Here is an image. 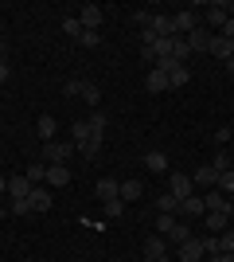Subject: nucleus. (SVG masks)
Here are the masks:
<instances>
[{"instance_id":"obj_1","label":"nucleus","mask_w":234,"mask_h":262,"mask_svg":"<svg viewBox=\"0 0 234 262\" xmlns=\"http://www.w3.org/2000/svg\"><path fill=\"white\" fill-rule=\"evenodd\" d=\"M156 231H160L168 243H176V247H179L184 239H191V231L179 223V215H156Z\"/></svg>"},{"instance_id":"obj_2","label":"nucleus","mask_w":234,"mask_h":262,"mask_svg":"<svg viewBox=\"0 0 234 262\" xmlns=\"http://www.w3.org/2000/svg\"><path fill=\"white\" fill-rule=\"evenodd\" d=\"M74 153H78L74 141H47V145H43V161H47V164H67Z\"/></svg>"},{"instance_id":"obj_3","label":"nucleus","mask_w":234,"mask_h":262,"mask_svg":"<svg viewBox=\"0 0 234 262\" xmlns=\"http://www.w3.org/2000/svg\"><path fill=\"white\" fill-rule=\"evenodd\" d=\"M101 20H106V8H101V4H86V8L78 12V24H82V32H98Z\"/></svg>"},{"instance_id":"obj_4","label":"nucleus","mask_w":234,"mask_h":262,"mask_svg":"<svg viewBox=\"0 0 234 262\" xmlns=\"http://www.w3.org/2000/svg\"><path fill=\"white\" fill-rule=\"evenodd\" d=\"M86 129H90L94 141H101L106 129H110V114H106V110H90V114H86Z\"/></svg>"},{"instance_id":"obj_5","label":"nucleus","mask_w":234,"mask_h":262,"mask_svg":"<svg viewBox=\"0 0 234 262\" xmlns=\"http://www.w3.org/2000/svg\"><path fill=\"white\" fill-rule=\"evenodd\" d=\"M176 254H179V262H203V239H199V235L184 239L176 247Z\"/></svg>"},{"instance_id":"obj_6","label":"nucleus","mask_w":234,"mask_h":262,"mask_svg":"<svg viewBox=\"0 0 234 262\" xmlns=\"http://www.w3.org/2000/svg\"><path fill=\"white\" fill-rule=\"evenodd\" d=\"M32 188H35V184H32L23 172L8 176V196H12V200H28V196H32Z\"/></svg>"},{"instance_id":"obj_7","label":"nucleus","mask_w":234,"mask_h":262,"mask_svg":"<svg viewBox=\"0 0 234 262\" xmlns=\"http://www.w3.org/2000/svg\"><path fill=\"white\" fill-rule=\"evenodd\" d=\"M172 24H176V35H191L195 28H203L195 12H176V16H172Z\"/></svg>"},{"instance_id":"obj_8","label":"nucleus","mask_w":234,"mask_h":262,"mask_svg":"<svg viewBox=\"0 0 234 262\" xmlns=\"http://www.w3.org/2000/svg\"><path fill=\"white\" fill-rule=\"evenodd\" d=\"M172 196H176V200L195 196V184H191V176H188V172H172Z\"/></svg>"},{"instance_id":"obj_9","label":"nucleus","mask_w":234,"mask_h":262,"mask_svg":"<svg viewBox=\"0 0 234 262\" xmlns=\"http://www.w3.org/2000/svg\"><path fill=\"white\" fill-rule=\"evenodd\" d=\"M28 200H32V211H47L51 204H55V196H51V188H47V184H35Z\"/></svg>"},{"instance_id":"obj_10","label":"nucleus","mask_w":234,"mask_h":262,"mask_svg":"<svg viewBox=\"0 0 234 262\" xmlns=\"http://www.w3.org/2000/svg\"><path fill=\"white\" fill-rule=\"evenodd\" d=\"M184 39H188L191 55H195V51H211V28H195V32L184 35Z\"/></svg>"},{"instance_id":"obj_11","label":"nucleus","mask_w":234,"mask_h":262,"mask_svg":"<svg viewBox=\"0 0 234 262\" xmlns=\"http://www.w3.org/2000/svg\"><path fill=\"white\" fill-rule=\"evenodd\" d=\"M67 184H70L67 164H47V188H67Z\"/></svg>"},{"instance_id":"obj_12","label":"nucleus","mask_w":234,"mask_h":262,"mask_svg":"<svg viewBox=\"0 0 234 262\" xmlns=\"http://www.w3.org/2000/svg\"><path fill=\"white\" fill-rule=\"evenodd\" d=\"M148 32H152L156 39H172V35H176V24H172V16H152Z\"/></svg>"},{"instance_id":"obj_13","label":"nucleus","mask_w":234,"mask_h":262,"mask_svg":"<svg viewBox=\"0 0 234 262\" xmlns=\"http://www.w3.org/2000/svg\"><path fill=\"white\" fill-rule=\"evenodd\" d=\"M94 192H98V200H101V204H106V200H121V184H117V180H110V176H101Z\"/></svg>"},{"instance_id":"obj_14","label":"nucleus","mask_w":234,"mask_h":262,"mask_svg":"<svg viewBox=\"0 0 234 262\" xmlns=\"http://www.w3.org/2000/svg\"><path fill=\"white\" fill-rule=\"evenodd\" d=\"M179 215H188V219L207 215V204H203V196H188V200H179Z\"/></svg>"},{"instance_id":"obj_15","label":"nucleus","mask_w":234,"mask_h":262,"mask_svg":"<svg viewBox=\"0 0 234 262\" xmlns=\"http://www.w3.org/2000/svg\"><path fill=\"white\" fill-rule=\"evenodd\" d=\"M145 86H148V94H160V90H168V75L160 71V67H148V75H145Z\"/></svg>"},{"instance_id":"obj_16","label":"nucleus","mask_w":234,"mask_h":262,"mask_svg":"<svg viewBox=\"0 0 234 262\" xmlns=\"http://www.w3.org/2000/svg\"><path fill=\"white\" fill-rule=\"evenodd\" d=\"M168 254V239L164 235H148L145 239V258H164Z\"/></svg>"},{"instance_id":"obj_17","label":"nucleus","mask_w":234,"mask_h":262,"mask_svg":"<svg viewBox=\"0 0 234 262\" xmlns=\"http://www.w3.org/2000/svg\"><path fill=\"white\" fill-rule=\"evenodd\" d=\"M191 184H195V188H211V184H219V172H215L211 164H203V168L191 172Z\"/></svg>"},{"instance_id":"obj_18","label":"nucleus","mask_w":234,"mask_h":262,"mask_svg":"<svg viewBox=\"0 0 234 262\" xmlns=\"http://www.w3.org/2000/svg\"><path fill=\"white\" fill-rule=\"evenodd\" d=\"M78 98L86 102L90 110H101V90H98V82H82V94Z\"/></svg>"},{"instance_id":"obj_19","label":"nucleus","mask_w":234,"mask_h":262,"mask_svg":"<svg viewBox=\"0 0 234 262\" xmlns=\"http://www.w3.org/2000/svg\"><path fill=\"white\" fill-rule=\"evenodd\" d=\"M211 55L226 63V59L234 55V43H230V39H223V35H211Z\"/></svg>"},{"instance_id":"obj_20","label":"nucleus","mask_w":234,"mask_h":262,"mask_svg":"<svg viewBox=\"0 0 234 262\" xmlns=\"http://www.w3.org/2000/svg\"><path fill=\"white\" fill-rule=\"evenodd\" d=\"M226 20H230V16H226V0H215L211 12H207V24H211V28H223Z\"/></svg>"},{"instance_id":"obj_21","label":"nucleus","mask_w":234,"mask_h":262,"mask_svg":"<svg viewBox=\"0 0 234 262\" xmlns=\"http://www.w3.org/2000/svg\"><path fill=\"white\" fill-rule=\"evenodd\" d=\"M203 204H207V211H226V215H230V196H223V192L203 196Z\"/></svg>"},{"instance_id":"obj_22","label":"nucleus","mask_w":234,"mask_h":262,"mask_svg":"<svg viewBox=\"0 0 234 262\" xmlns=\"http://www.w3.org/2000/svg\"><path fill=\"white\" fill-rule=\"evenodd\" d=\"M145 168L148 172H168V157L160 149H152V153H145Z\"/></svg>"},{"instance_id":"obj_23","label":"nucleus","mask_w":234,"mask_h":262,"mask_svg":"<svg viewBox=\"0 0 234 262\" xmlns=\"http://www.w3.org/2000/svg\"><path fill=\"white\" fill-rule=\"evenodd\" d=\"M35 133L43 137V145H47V141H55V118H51V114H43V118L35 121Z\"/></svg>"},{"instance_id":"obj_24","label":"nucleus","mask_w":234,"mask_h":262,"mask_svg":"<svg viewBox=\"0 0 234 262\" xmlns=\"http://www.w3.org/2000/svg\"><path fill=\"white\" fill-rule=\"evenodd\" d=\"M172 59H176V63H188L191 59V47H188L184 35H172Z\"/></svg>"},{"instance_id":"obj_25","label":"nucleus","mask_w":234,"mask_h":262,"mask_svg":"<svg viewBox=\"0 0 234 262\" xmlns=\"http://www.w3.org/2000/svg\"><path fill=\"white\" fill-rule=\"evenodd\" d=\"M156 211H160V215H176V211H179V200L172 196V192H164V196H156Z\"/></svg>"},{"instance_id":"obj_26","label":"nucleus","mask_w":234,"mask_h":262,"mask_svg":"<svg viewBox=\"0 0 234 262\" xmlns=\"http://www.w3.org/2000/svg\"><path fill=\"white\" fill-rule=\"evenodd\" d=\"M226 223H230V215H226V211H207V231H219V235H223L226 231Z\"/></svg>"},{"instance_id":"obj_27","label":"nucleus","mask_w":234,"mask_h":262,"mask_svg":"<svg viewBox=\"0 0 234 262\" xmlns=\"http://www.w3.org/2000/svg\"><path fill=\"white\" fill-rule=\"evenodd\" d=\"M145 196V184H141V180H125L121 184V200L125 204H129V200H141Z\"/></svg>"},{"instance_id":"obj_28","label":"nucleus","mask_w":234,"mask_h":262,"mask_svg":"<svg viewBox=\"0 0 234 262\" xmlns=\"http://www.w3.org/2000/svg\"><path fill=\"white\" fill-rule=\"evenodd\" d=\"M188 78H191V71H188V63H179L176 71H172V75H168V86H188Z\"/></svg>"},{"instance_id":"obj_29","label":"nucleus","mask_w":234,"mask_h":262,"mask_svg":"<svg viewBox=\"0 0 234 262\" xmlns=\"http://www.w3.org/2000/svg\"><path fill=\"white\" fill-rule=\"evenodd\" d=\"M23 176H28V180H32V184H47V161L32 164V168H23Z\"/></svg>"},{"instance_id":"obj_30","label":"nucleus","mask_w":234,"mask_h":262,"mask_svg":"<svg viewBox=\"0 0 234 262\" xmlns=\"http://www.w3.org/2000/svg\"><path fill=\"white\" fill-rule=\"evenodd\" d=\"M70 133H74V149H78V145H86V141H94V137H90V129H86V121H74V125H70Z\"/></svg>"},{"instance_id":"obj_31","label":"nucleus","mask_w":234,"mask_h":262,"mask_svg":"<svg viewBox=\"0 0 234 262\" xmlns=\"http://www.w3.org/2000/svg\"><path fill=\"white\" fill-rule=\"evenodd\" d=\"M125 215V200H106V219H121Z\"/></svg>"},{"instance_id":"obj_32","label":"nucleus","mask_w":234,"mask_h":262,"mask_svg":"<svg viewBox=\"0 0 234 262\" xmlns=\"http://www.w3.org/2000/svg\"><path fill=\"white\" fill-rule=\"evenodd\" d=\"M219 192H223V196H234V168L230 172H219Z\"/></svg>"},{"instance_id":"obj_33","label":"nucleus","mask_w":234,"mask_h":262,"mask_svg":"<svg viewBox=\"0 0 234 262\" xmlns=\"http://www.w3.org/2000/svg\"><path fill=\"white\" fill-rule=\"evenodd\" d=\"M63 94H67V98H78V94H82V78H67V82H63Z\"/></svg>"},{"instance_id":"obj_34","label":"nucleus","mask_w":234,"mask_h":262,"mask_svg":"<svg viewBox=\"0 0 234 262\" xmlns=\"http://www.w3.org/2000/svg\"><path fill=\"white\" fill-rule=\"evenodd\" d=\"M230 153H219V157H215V161H211V168H215V172H230Z\"/></svg>"},{"instance_id":"obj_35","label":"nucleus","mask_w":234,"mask_h":262,"mask_svg":"<svg viewBox=\"0 0 234 262\" xmlns=\"http://www.w3.org/2000/svg\"><path fill=\"white\" fill-rule=\"evenodd\" d=\"M234 251V231H223L219 235V254H230Z\"/></svg>"},{"instance_id":"obj_36","label":"nucleus","mask_w":234,"mask_h":262,"mask_svg":"<svg viewBox=\"0 0 234 262\" xmlns=\"http://www.w3.org/2000/svg\"><path fill=\"white\" fill-rule=\"evenodd\" d=\"M63 32H67V35H74V39L82 35V24H78V16H67V20H63Z\"/></svg>"},{"instance_id":"obj_37","label":"nucleus","mask_w":234,"mask_h":262,"mask_svg":"<svg viewBox=\"0 0 234 262\" xmlns=\"http://www.w3.org/2000/svg\"><path fill=\"white\" fill-rule=\"evenodd\" d=\"M203 239V254H219V235H199Z\"/></svg>"},{"instance_id":"obj_38","label":"nucleus","mask_w":234,"mask_h":262,"mask_svg":"<svg viewBox=\"0 0 234 262\" xmlns=\"http://www.w3.org/2000/svg\"><path fill=\"white\" fill-rule=\"evenodd\" d=\"M78 43H86V47H98V43H101V32H82V35H78Z\"/></svg>"},{"instance_id":"obj_39","label":"nucleus","mask_w":234,"mask_h":262,"mask_svg":"<svg viewBox=\"0 0 234 262\" xmlns=\"http://www.w3.org/2000/svg\"><path fill=\"white\" fill-rule=\"evenodd\" d=\"M12 211H16V215H28V211H32V200H12Z\"/></svg>"},{"instance_id":"obj_40","label":"nucleus","mask_w":234,"mask_h":262,"mask_svg":"<svg viewBox=\"0 0 234 262\" xmlns=\"http://www.w3.org/2000/svg\"><path fill=\"white\" fill-rule=\"evenodd\" d=\"M230 137H234V133H230V125H219V129H215V141H219V145H226Z\"/></svg>"},{"instance_id":"obj_41","label":"nucleus","mask_w":234,"mask_h":262,"mask_svg":"<svg viewBox=\"0 0 234 262\" xmlns=\"http://www.w3.org/2000/svg\"><path fill=\"white\" fill-rule=\"evenodd\" d=\"M219 35H223V39H230V43H234V20H226L223 28H219Z\"/></svg>"},{"instance_id":"obj_42","label":"nucleus","mask_w":234,"mask_h":262,"mask_svg":"<svg viewBox=\"0 0 234 262\" xmlns=\"http://www.w3.org/2000/svg\"><path fill=\"white\" fill-rule=\"evenodd\" d=\"M133 24H141V28H148V24H152V16H148V12H133Z\"/></svg>"},{"instance_id":"obj_43","label":"nucleus","mask_w":234,"mask_h":262,"mask_svg":"<svg viewBox=\"0 0 234 262\" xmlns=\"http://www.w3.org/2000/svg\"><path fill=\"white\" fill-rule=\"evenodd\" d=\"M8 75H12V67H8V59H0V82H8Z\"/></svg>"},{"instance_id":"obj_44","label":"nucleus","mask_w":234,"mask_h":262,"mask_svg":"<svg viewBox=\"0 0 234 262\" xmlns=\"http://www.w3.org/2000/svg\"><path fill=\"white\" fill-rule=\"evenodd\" d=\"M4 192H8V176L0 172V196H4Z\"/></svg>"},{"instance_id":"obj_45","label":"nucleus","mask_w":234,"mask_h":262,"mask_svg":"<svg viewBox=\"0 0 234 262\" xmlns=\"http://www.w3.org/2000/svg\"><path fill=\"white\" fill-rule=\"evenodd\" d=\"M4 55H8V43H4V39H0V59H4Z\"/></svg>"},{"instance_id":"obj_46","label":"nucleus","mask_w":234,"mask_h":262,"mask_svg":"<svg viewBox=\"0 0 234 262\" xmlns=\"http://www.w3.org/2000/svg\"><path fill=\"white\" fill-rule=\"evenodd\" d=\"M226 71H230V75H234V55H230V59H226Z\"/></svg>"},{"instance_id":"obj_47","label":"nucleus","mask_w":234,"mask_h":262,"mask_svg":"<svg viewBox=\"0 0 234 262\" xmlns=\"http://www.w3.org/2000/svg\"><path fill=\"white\" fill-rule=\"evenodd\" d=\"M219 258H223V262H234V251H230V254H219Z\"/></svg>"},{"instance_id":"obj_48","label":"nucleus","mask_w":234,"mask_h":262,"mask_svg":"<svg viewBox=\"0 0 234 262\" xmlns=\"http://www.w3.org/2000/svg\"><path fill=\"white\" fill-rule=\"evenodd\" d=\"M156 262H172V258H168V254H164V258H156Z\"/></svg>"},{"instance_id":"obj_49","label":"nucleus","mask_w":234,"mask_h":262,"mask_svg":"<svg viewBox=\"0 0 234 262\" xmlns=\"http://www.w3.org/2000/svg\"><path fill=\"white\" fill-rule=\"evenodd\" d=\"M0 219H4V208H0Z\"/></svg>"}]
</instances>
